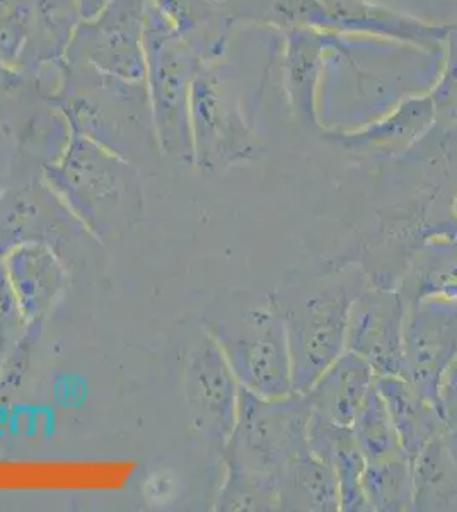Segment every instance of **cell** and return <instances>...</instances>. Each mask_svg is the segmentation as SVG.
<instances>
[{
    "instance_id": "obj_1",
    "label": "cell",
    "mask_w": 457,
    "mask_h": 512,
    "mask_svg": "<svg viewBox=\"0 0 457 512\" xmlns=\"http://www.w3.org/2000/svg\"><path fill=\"white\" fill-rule=\"evenodd\" d=\"M239 386L267 398L294 393L289 340L277 291L229 287L202 316Z\"/></svg>"
},
{
    "instance_id": "obj_2",
    "label": "cell",
    "mask_w": 457,
    "mask_h": 512,
    "mask_svg": "<svg viewBox=\"0 0 457 512\" xmlns=\"http://www.w3.org/2000/svg\"><path fill=\"white\" fill-rule=\"evenodd\" d=\"M365 286L364 270L348 265L296 274L277 289L296 393H306L345 352L350 309Z\"/></svg>"
},
{
    "instance_id": "obj_3",
    "label": "cell",
    "mask_w": 457,
    "mask_h": 512,
    "mask_svg": "<svg viewBox=\"0 0 457 512\" xmlns=\"http://www.w3.org/2000/svg\"><path fill=\"white\" fill-rule=\"evenodd\" d=\"M57 103L74 134L135 166L162 158L145 82L122 81L65 62V84Z\"/></svg>"
},
{
    "instance_id": "obj_4",
    "label": "cell",
    "mask_w": 457,
    "mask_h": 512,
    "mask_svg": "<svg viewBox=\"0 0 457 512\" xmlns=\"http://www.w3.org/2000/svg\"><path fill=\"white\" fill-rule=\"evenodd\" d=\"M43 176L101 243L125 233L142 214L139 166L81 135H72L62 159Z\"/></svg>"
},
{
    "instance_id": "obj_5",
    "label": "cell",
    "mask_w": 457,
    "mask_h": 512,
    "mask_svg": "<svg viewBox=\"0 0 457 512\" xmlns=\"http://www.w3.org/2000/svg\"><path fill=\"white\" fill-rule=\"evenodd\" d=\"M309 419L302 393L267 398L241 388L236 425L222 453L224 475L248 478L277 492L285 466L309 449Z\"/></svg>"
},
{
    "instance_id": "obj_6",
    "label": "cell",
    "mask_w": 457,
    "mask_h": 512,
    "mask_svg": "<svg viewBox=\"0 0 457 512\" xmlns=\"http://www.w3.org/2000/svg\"><path fill=\"white\" fill-rule=\"evenodd\" d=\"M147 93L162 158L195 164L191 134V84L198 67V48L174 30L169 19L147 0L144 21Z\"/></svg>"
},
{
    "instance_id": "obj_7",
    "label": "cell",
    "mask_w": 457,
    "mask_h": 512,
    "mask_svg": "<svg viewBox=\"0 0 457 512\" xmlns=\"http://www.w3.org/2000/svg\"><path fill=\"white\" fill-rule=\"evenodd\" d=\"M147 0H110L93 19H84L65 62L103 76L145 82L144 21Z\"/></svg>"
},
{
    "instance_id": "obj_8",
    "label": "cell",
    "mask_w": 457,
    "mask_h": 512,
    "mask_svg": "<svg viewBox=\"0 0 457 512\" xmlns=\"http://www.w3.org/2000/svg\"><path fill=\"white\" fill-rule=\"evenodd\" d=\"M183 384L191 424L222 461V453L236 425L241 386L203 326L188 345Z\"/></svg>"
},
{
    "instance_id": "obj_9",
    "label": "cell",
    "mask_w": 457,
    "mask_h": 512,
    "mask_svg": "<svg viewBox=\"0 0 457 512\" xmlns=\"http://www.w3.org/2000/svg\"><path fill=\"white\" fill-rule=\"evenodd\" d=\"M86 236L94 238L43 173H26L0 190V258L28 243L47 245L58 253V245Z\"/></svg>"
},
{
    "instance_id": "obj_10",
    "label": "cell",
    "mask_w": 457,
    "mask_h": 512,
    "mask_svg": "<svg viewBox=\"0 0 457 512\" xmlns=\"http://www.w3.org/2000/svg\"><path fill=\"white\" fill-rule=\"evenodd\" d=\"M405 318L406 303L398 289L367 284L350 309L345 350L369 362L376 376L405 378Z\"/></svg>"
},
{
    "instance_id": "obj_11",
    "label": "cell",
    "mask_w": 457,
    "mask_h": 512,
    "mask_svg": "<svg viewBox=\"0 0 457 512\" xmlns=\"http://www.w3.org/2000/svg\"><path fill=\"white\" fill-rule=\"evenodd\" d=\"M403 355L405 379L439 405L440 383L457 357V304H406Z\"/></svg>"
},
{
    "instance_id": "obj_12",
    "label": "cell",
    "mask_w": 457,
    "mask_h": 512,
    "mask_svg": "<svg viewBox=\"0 0 457 512\" xmlns=\"http://www.w3.org/2000/svg\"><path fill=\"white\" fill-rule=\"evenodd\" d=\"M16 11L24 30L19 72L31 74L45 65L64 62L84 21L77 0H18Z\"/></svg>"
},
{
    "instance_id": "obj_13",
    "label": "cell",
    "mask_w": 457,
    "mask_h": 512,
    "mask_svg": "<svg viewBox=\"0 0 457 512\" xmlns=\"http://www.w3.org/2000/svg\"><path fill=\"white\" fill-rule=\"evenodd\" d=\"M2 263L26 320L38 325L67 287L62 256L50 246L28 243L2 256Z\"/></svg>"
},
{
    "instance_id": "obj_14",
    "label": "cell",
    "mask_w": 457,
    "mask_h": 512,
    "mask_svg": "<svg viewBox=\"0 0 457 512\" xmlns=\"http://www.w3.org/2000/svg\"><path fill=\"white\" fill-rule=\"evenodd\" d=\"M376 381V373L359 355L345 350L311 388L302 393L311 414L333 424L352 427Z\"/></svg>"
},
{
    "instance_id": "obj_15",
    "label": "cell",
    "mask_w": 457,
    "mask_h": 512,
    "mask_svg": "<svg viewBox=\"0 0 457 512\" xmlns=\"http://www.w3.org/2000/svg\"><path fill=\"white\" fill-rule=\"evenodd\" d=\"M374 384L388 408L403 453L410 460L444 434L447 425L439 405L422 395L408 379L384 374L376 376Z\"/></svg>"
},
{
    "instance_id": "obj_16",
    "label": "cell",
    "mask_w": 457,
    "mask_h": 512,
    "mask_svg": "<svg viewBox=\"0 0 457 512\" xmlns=\"http://www.w3.org/2000/svg\"><path fill=\"white\" fill-rule=\"evenodd\" d=\"M307 443L335 472L340 492V511L369 512L362 489L365 458L355 443L352 427L333 424L311 414Z\"/></svg>"
},
{
    "instance_id": "obj_17",
    "label": "cell",
    "mask_w": 457,
    "mask_h": 512,
    "mask_svg": "<svg viewBox=\"0 0 457 512\" xmlns=\"http://www.w3.org/2000/svg\"><path fill=\"white\" fill-rule=\"evenodd\" d=\"M277 501L278 511H340V492L333 468L306 449L280 473Z\"/></svg>"
},
{
    "instance_id": "obj_18",
    "label": "cell",
    "mask_w": 457,
    "mask_h": 512,
    "mask_svg": "<svg viewBox=\"0 0 457 512\" xmlns=\"http://www.w3.org/2000/svg\"><path fill=\"white\" fill-rule=\"evenodd\" d=\"M406 304L442 301L457 304V238L434 239L411 260L398 287Z\"/></svg>"
},
{
    "instance_id": "obj_19",
    "label": "cell",
    "mask_w": 457,
    "mask_h": 512,
    "mask_svg": "<svg viewBox=\"0 0 457 512\" xmlns=\"http://www.w3.org/2000/svg\"><path fill=\"white\" fill-rule=\"evenodd\" d=\"M413 511H457V461L442 436L411 458Z\"/></svg>"
},
{
    "instance_id": "obj_20",
    "label": "cell",
    "mask_w": 457,
    "mask_h": 512,
    "mask_svg": "<svg viewBox=\"0 0 457 512\" xmlns=\"http://www.w3.org/2000/svg\"><path fill=\"white\" fill-rule=\"evenodd\" d=\"M365 501L372 512L413 511V472L406 454L365 463L362 477Z\"/></svg>"
},
{
    "instance_id": "obj_21",
    "label": "cell",
    "mask_w": 457,
    "mask_h": 512,
    "mask_svg": "<svg viewBox=\"0 0 457 512\" xmlns=\"http://www.w3.org/2000/svg\"><path fill=\"white\" fill-rule=\"evenodd\" d=\"M352 432L365 463L388 460L393 456L405 454L401 448L400 437L394 429L393 420L389 417L388 408L376 390V384L353 420Z\"/></svg>"
},
{
    "instance_id": "obj_22",
    "label": "cell",
    "mask_w": 457,
    "mask_h": 512,
    "mask_svg": "<svg viewBox=\"0 0 457 512\" xmlns=\"http://www.w3.org/2000/svg\"><path fill=\"white\" fill-rule=\"evenodd\" d=\"M29 326L35 325L26 320L0 258V354L18 347Z\"/></svg>"
},
{
    "instance_id": "obj_23",
    "label": "cell",
    "mask_w": 457,
    "mask_h": 512,
    "mask_svg": "<svg viewBox=\"0 0 457 512\" xmlns=\"http://www.w3.org/2000/svg\"><path fill=\"white\" fill-rule=\"evenodd\" d=\"M439 407L447 427H457V357L447 369L439 390Z\"/></svg>"
},
{
    "instance_id": "obj_24",
    "label": "cell",
    "mask_w": 457,
    "mask_h": 512,
    "mask_svg": "<svg viewBox=\"0 0 457 512\" xmlns=\"http://www.w3.org/2000/svg\"><path fill=\"white\" fill-rule=\"evenodd\" d=\"M26 82V76L19 70L11 69L0 62V111L6 108Z\"/></svg>"
},
{
    "instance_id": "obj_25",
    "label": "cell",
    "mask_w": 457,
    "mask_h": 512,
    "mask_svg": "<svg viewBox=\"0 0 457 512\" xmlns=\"http://www.w3.org/2000/svg\"><path fill=\"white\" fill-rule=\"evenodd\" d=\"M77 4L81 7L82 18L93 19L110 4V0H77Z\"/></svg>"
},
{
    "instance_id": "obj_26",
    "label": "cell",
    "mask_w": 457,
    "mask_h": 512,
    "mask_svg": "<svg viewBox=\"0 0 457 512\" xmlns=\"http://www.w3.org/2000/svg\"><path fill=\"white\" fill-rule=\"evenodd\" d=\"M442 439H444V443H446L447 449H449L452 456H454V460L457 461V427L456 429L447 427L446 431H444V434H442Z\"/></svg>"
},
{
    "instance_id": "obj_27",
    "label": "cell",
    "mask_w": 457,
    "mask_h": 512,
    "mask_svg": "<svg viewBox=\"0 0 457 512\" xmlns=\"http://www.w3.org/2000/svg\"><path fill=\"white\" fill-rule=\"evenodd\" d=\"M18 0H0V18L12 11V7Z\"/></svg>"
}]
</instances>
